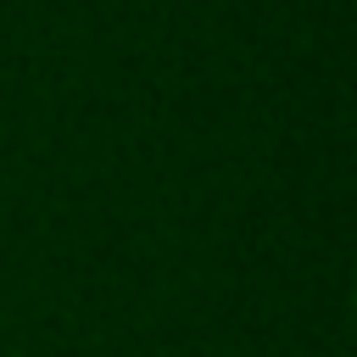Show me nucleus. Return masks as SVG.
Instances as JSON below:
<instances>
[]
</instances>
